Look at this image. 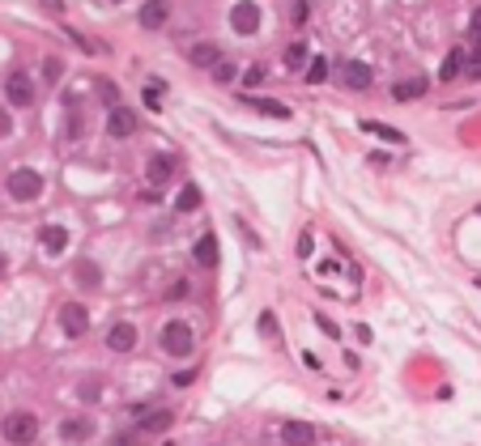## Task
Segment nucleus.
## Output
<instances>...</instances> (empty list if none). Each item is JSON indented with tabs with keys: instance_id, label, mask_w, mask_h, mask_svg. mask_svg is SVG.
<instances>
[{
	"instance_id": "nucleus-2",
	"label": "nucleus",
	"mask_w": 481,
	"mask_h": 446,
	"mask_svg": "<svg viewBox=\"0 0 481 446\" xmlns=\"http://www.w3.org/2000/svg\"><path fill=\"white\" fill-rule=\"evenodd\" d=\"M192 345H196V336H192V328H188L183 319H171V323L162 328V353H171V357H188Z\"/></svg>"
},
{
	"instance_id": "nucleus-27",
	"label": "nucleus",
	"mask_w": 481,
	"mask_h": 446,
	"mask_svg": "<svg viewBox=\"0 0 481 446\" xmlns=\"http://www.w3.org/2000/svg\"><path fill=\"white\" fill-rule=\"evenodd\" d=\"M465 72H469V81H481V51L473 47V55L465 60Z\"/></svg>"
},
{
	"instance_id": "nucleus-22",
	"label": "nucleus",
	"mask_w": 481,
	"mask_h": 446,
	"mask_svg": "<svg viewBox=\"0 0 481 446\" xmlns=\"http://www.w3.org/2000/svg\"><path fill=\"white\" fill-rule=\"evenodd\" d=\"M175 208H179V213H192V208H200V187H196V183H188V187L179 191Z\"/></svg>"
},
{
	"instance_id": "nucleus-9",
	"label": "nucleus",
	"mask_w": 481,
	"mask_h": 446,
	"mask_svg": "<svg viewBox=\"0 0 481 446\" xmlns=\"http://www.w3.org/2000/svg\"><path fill=\"white\" fill-rule=\"evenodd\" d=\"M136 123H141V119H136V111H128V106H115V111L107 115V132H111V136H132Z\"/></svg>"
},
{
	"instance_id": "nucleus-16",
	"label": "nucleus",
	"mask_w": 481,
	"mask_h": 446,
	"mask_svg": "<svg viewBox=\"0 0 481 446\" xmlns=\"http://www.w3.org/2000/svg\"><path fill=\"white\" fill-rule=\"evenodd\" d=\"M136 17H141V26H145V30H158V26L166 21V0H145Z\"/></svg>"
},
{
	"instance_id": "nucleus-15",
	"label": "nucleus",
	"mask_w": 481,
	"mask_h": 446,
	"mask_svg": "<svg viewBox=\"0 0 481 446\" xmlns=\"http://www.w3.org/2000/svg\"><path fill=\"white\" fill-rule=\"evenodd\" d=\"M426 85H431L426 77H409V81L392 85V98H396V102H414V98H422V94H426Z\"/></svg>"
},
{
	"instance_id": "nucleus-1",
	"label": "nucleus",
	"mask_w": 481,
	"mask_h": 446,
	"mask_svg": "<svg viewBox=\"0 0 481 446\" xmlns=\"http://www.w3.org/2000/svg\"><path fill=\"white\" fill-rule=\"evenodd\" d=\"M0 434H4V442H13V446L34 442L38 438V417L34 413H9L4 425H0Z\"/></svg>"
},
{
	"instance_id": "nucleus-21",
	"label": "nucleus",
	"mask_w": 481,
	"mask_h": 446,
	"mask_svg": "<svg viewBox=\"0 0 481 446\" xmlns=\"http://www.w3.org/2000/svg\"><path fill=\"white\" fill-rule=\"evenodd\" d=\"M362 132H371V136H379V140H392V145H401V140H405L396 128H388V123H375V119H362Z\"/></svg>"
},
{
	"instance_id": "nucleus-8",
	"label": "nucleus",
	"mask_w": 481,
	"mask_h": 446,
	"mask_svg": "<svg viewBox=\"0 0 481 446\" xmlns=\"http://www.w3.org/2000/svg\"><path fill=\"white\" fill-rule=\"evenodd\" d=\"M281 442L286 446H311L315 442V425H311V421H281Z\"/></svg>"
},
{
	"instance_id": "nucleus-17",
	"label": "nucleus",
	"mask_w": 481,
	"mask_h": 446,
	"mask_svg": "<svg viewBox=\"0 0 481 446\" xmlns=\"http://www.w3.org/2000/svg\"><path fill=\"white\" fill-rule=\"evenodd\" d=\"M188 60H192L196 68H213V64L222 60V51H217V43H196V47L188 51Z\"/></svg>"
},
{
	"instance_id": "nucleus-5",
	"label": "nucleus",
	"mask_w": 481,
	"mask_h": 446,
	"mask_svg": "<svg viewBox=\"0 0 481 446\" xmlns=\"http://www.w3.org/2000/svg\"><path fill=\"white\" fill-rule=\"evenodd\" d=\"M60 328L77 340V336H85V328H90V311L81 306V302H68L64 311H60Z\"/></svg>"
},
{
	"instance_id": "nucleus-20",
	"label": "nucleus",
	"mask_w": 481,
	"mask_h": 446,
	"mask_svg": "<svg viewBox=\"0 0 481 446\" xmlns=\"http://www.w3.org/2000/svg\"><path fill=\"white\" fill-rule=\"evenodd\" d=\"M460 68H465V51L456 47V51L443 60V68H439V81H456V77H460Z\"/></svg>"
},
{
	"instance_id": "nucleus-32",
	"label": "nucleus",
	"mask_w": 481,
	"mask_h": 446,
	"mask_svg": "<svg viewBox=\"0 0 481 446\" xmlns=\"http://www.w3.org/2000/svg\"><path fill=\"white\" fill-rule=\"evenodd\" d=\"M98 89H102V102H119V89H115V85H107V81H102Z\"/></svg>"
},
{
	"instance_id": "nucleus-39",
	"label": "nucleus",
	"mask_w": 481,
	"mask_h": 446,
	"mask_svg": "<svg viewBox=\"0 0 481 446\" xmlns=\"http://www.w3.org/2000/svg\"><path fill=\"white\" fill-rule=\"evenodd\" d=\"M136 442H141L136 434H119V438H115V446H136Z\"/></svg>"
},
{
	"instance_id": "nucleus-10",
	"label": "nucleus",
	"mask_w": 481,
	"mask_h": 446,
	"mask_svg": "<svg viewBox=\"0 0 481 446\" xmlns=\"http://www.w3.org/2000/svg\"><path fill=\"white\" fill-rule=\"evenodd\" d=\"M171 174H175V157H171V153H153L149 166H145V179H149L153 187H162V183H171Z\"/></svg>"
},
{
	"instance_id": "nucleus-7",
	"label": "nucleus",
	"mask_w": 481,
	"mask_h": 446,
	"mask_svg": "<svg viewBox=\"0 0 481 446\" xmlns=\"http://www.w3.org/2000/svg\"><path fill=\"white\" fill-rule=\"evenodd\" d=\"M4 94H9L13 106H30V102H34V81H30L26 72H13L9 85H4Z\"/></svg>"
},
{
	"instance_id": "nucleus-40",
	"label": "nucleus",
	"mask_w": 481,
	"mask_h": 446,
	"mask_svg": "<svg viewBox=\"0 0 481 446\" xmlns=\"http://www.w3.org/2000/svg\"><path fill=\"white\" fill-rule=\"evenodd\" d=\"M0 272H9V260H4V255H0Z\"/></svg>"
},
{
	"instance_id": "nucleus-37",
	"label": "nucleus",
	"mask_w": 481,
	"mask_h": 446,
	"mask_svg": "<svg viewBox=\"0 0 481 446\" xmlns=\"http://www.w3.org/2000/svg\"><path fill=\"white\" fill-rule=\"evenodd\" d=\"M294 21H298V26L307 21V0H298V4H294Z\"/></svg>"
},
{
	"instance_id": "nucleus-34",
	"label": "nucleus",
	"mask_w": 481,
	"mask_h": 446,
	"mask_svg": "<svg viewBox=\"0 0 481 446\" xmlns=\"http://www.w3.org/2000/svg\"><path fill=\"white\" fill-rule=\"evenodd\" d=\"M9 132H13V115L0 106V136H9Z\"/></svg>"
},
{
	"instance_id": "nucleus-4",
	"label": "nucleus",
	"mask_w": 481,
	"mask_h": 446,
	"mask_svg": "<svg viewBox=\"0 0 481 446\" xmlns=\"http://www.w3.org/2000/svg\"><path fill=\"white\" fill-rule=\"evenodd\" d=\"M230 26H234V34H256L260 30V4L256 0H239L230 9Z\"/></svg>"
},
{
	"instance_id": "nucleus-23",
	"label": "nucleus",
	"mask_w": 481,
	"mask_h": 446,
	"mask_svg": "<svg viewBox=\"0 0 481 446\" xmlns=\"http://www.w3.org/2000/svg\"><path fill=\"white\" fill-rule=\"evenodd\" d=\"M324 77H328V60H324V55H315V60L307 64V81H311V85H320Z\"/></svg>"
},
{
	"instance_id": "nucleus-25",
	"label": "nucleus",
	"mask_w": 481,
	"mask_h": 446,
	"mask_svg": "<svg viewBox=\"0 0 481 446\" xmlns=\"http://www.w3.org/2000/svg\"><path fill=\"white\" fill-rule=\"evenodd\" d=\"M286 64H290V68L307 64V43H290V47H286Z\"/></svg>"
},
{
	"instance_id": "nucleus-6",
	"label": "nucleus",
	"mask_w": 481,
	"mask_h": 446,
	"mask_svg": "<svg viewBox=\"0 0 481 446\" xmlns=\"http://www.w3.org/2000/svg\"><path fill=\"white\" fill-rule=\"evenodd\" d=\"M107 349H111V353H132V349H136V328H132L128 319L111 323V332H107Z\"/></svg>"
},
{
	"instance_id": "nucleus-30",
	"label": "nucleus",
	"mask_w": 481,
	"mask_h": 446,
	"mask_svg": "<svg viewBox=\"0 0 481 446\" xmlns=\"http://www.w3.org/2000/svg\"><path fill=\"white\" fill-rule=\"evenodd\" d=\"M260 81H264V68H260V64H256V68H247V72H243V85H260Z\"/></svg>"
},
{
	"instance_id": "nucleus-36",
	"label": "nucleus",
	"mask_w": 481,
	"mask_h": 446,
	"mask_svg": "<svg viewBox=\"0 0 481 446\" xmlns=\"http://www.w3.org/2000/svg\"><path fill=\"white\" fill-rule=\"evenodd\" d=\"M473 47L481 51V9H477V17H473Z\"/></svg>"
},
{
	"instance_id": "nucleus-31",
	"label": "nucleus",
	"mask_w": 481,
	"mask_h": 446,
	"mask_svg": "<svg viewBox=\"0 0 481 446\" xmlns=\"http://www.w3.org/2000/svg\"><path fill=\"white\" fill-rule=\"evenodd\" d=\"M277 332V323H273V311H264L260 315V336H273Z\"/></svg>"
},
{
	"instance_id": "nucleus-33",
	"label": "nucleus",
	"mask_w": 481,
	"mask_h": 446,
	"mask_svg": "<svg viewBox=\"0 0 481 446\" xmlns=\"http://www.w3.org/2000/svg\"><path fill=\"white\" fill-rule=\"evenodd\" d=\"M166 298H188V281H175V285L166 289Z\"/></svg>"
},
{
	"instance_id": "nucleus-24",
	"label": "nucleus",
	"mask_w": 481,
	"mask_h": 446,
	"mask_svg": "<svg viewBox=\"0 0 481 446\" xmlns=\"http://www.w3.org/2000/svg\"><path fill=\"white\" fill-rule=\"evenodd\" d=\"M234 77H239V68H234V64H226V60H217V64H213V81H217V85H230Z\"/></svg>"
},
{
	"instance_id": "nucleus-35",
	"label": "nucleus",
	"mask_w": 481,
	"mask_h": 446,
	"mask_svg": "<svg viewBox=\"0 0 481 446\" xmlns=\"http://www.w3.org/2000/svg\"><path fill=\"white\" fill-rule=\"evenodd\" d=\"M81 400H98V383H94V379H90V383L81 387Z\"/></svg>"
},
{
	"instance_id": "nucleus-13",
	"label": "nucleus",
	"mask_w": 481,
	"mask_h": 446,
	"mask_svg": "<svg viewBox=\"0 0 481 446\" xmlns=\"http://www.w3.org/2000/svg\"><path fill=\"white\" fill-rule=\"evenodd\" d=\"M341 85H350V89H367V85H371V68H367L362 60H345V68H341Z\"/></svg>"
},
{
	"instance_id": "nucleus-12",
	"label": "nucleus",
	"mask_w": 481,
	"mask_h": 446,
	"mask_svg": "<svg viewBox=\"0 0 481 446\" xmlns=\"http://www.w3.org/2000/svg\"><path fill=\"white\" fill-rule=\"evenodd\" d=\"M38 242H43L47 255H64V251H68V230H64V225H43V230H38Z\"/></svg>"
},
{
	"instance_id": "nucleus-11",
	"label": "nucleus",
	"mask_w": 481,
	"mask_h": 446,
	"mask_svg": "<svg viewBox=\"0 0 481 446\" xmlns=\"http://www.w3.org/2000/svg\"><path fill=\"white\" fill-rule=\"evenodd\" d=\"M171 421H175V413H171V408H149V413H136L141 434H162V430H171Z\"/></svg>"
},
{
	"instance_id": "nucleus-26",
	"label": "nucleus",
	"mask_w": 481,
	"mask_h": 446,
	"mask_svg": "<svg viewBox=\"0 0 481 446\" xmlns=\"http://www.w3.org/2000/svg\"><path fill=\"white\" fill-rule=\"evenodd\" d=\"M77 277H81V285H90V289L98 285V268H94L90 260H81V264H77Z\"/></svg>"
},
{
	"instance_id": "nucleus-41",
	"label": "nucleus",
	"mask_w": 481,
	"mask_h": 446,
	"mask_svg": "<svg viewBox=\"0 0 481 446\" xmlns=\"http://www.w3.org/2000/svg\"><path fill=\"white\" fill-rule=\"evenodd\" d=\"M477 213H481V208H477Z\"/></svg>"
},
{
	"instance_id": "nucleus-28",
	"label": "nucleus",
	"mask_w": 481,
	"mask_h": 446,
	"mask_svg": "<svg viewBox=\"0 0 481 446\" xmlns=\"http://www.w3.org/2000/svg\"><path fill=\"white\" fill-rule=\"evenodd\" d=\"M311 251H315V238H311V230H303V234H298V255L311 260Z\"/></svg>"
},
{
	"instance_id": "nucleus-14",
	"label": "nucleus",
	"mask_w": 481,
	"mask_h": 446,
	"mask_svg": "<svg viewBox=\"0 0 481 446\" xmlns=\"http://www.w3.org/2000/svg\"><path fill=\"white\" fill-rule=\"evenodd\" d=\"M60 438H64V442H90V438H94V421H85V417H68V421L60 425Z\"/></svg>"
},
{
	"instance_id": "nucleus-18",
	"label": "nucleus",
	"mask_w": 481,
	"mask_h": 446,
	"mask_svg": "<svg viewBox=\"0 0 481 446\" xmlns=\"http://www.w3.org/2000/svg\"><path fill=\"white\" fill-rule=\"evenodd\" d=\"M243 102H247V106H256V111H260V115H269V119H290V106H286V102L256 98V94H252V98H243Z\"/></svg>"
},
{
	"instance_id": "nucleus-38",
	"label": "nucleus",
	"mask_w": 481,
	"mask_h": 446,
	"mask_svg": "<svg viewBox=\"0 0 481 446\" xmlns=\"http://www.w3.org/2000/svg\"><path fill=\"white\" fill-rule=\"evenodd\" d=\"M38 4H43L47 13H64V0H38Z\"/></svg>"
},
{
	"instance_id": "nucleus-29",
	"label": "nucleus",
	"mask_w": 481,
	"mask_h": 446,
	"mask_svg": "<svg viewBox=\"0 0 481 446\" xmlns=\"http://www.w3.org/2000/svg\"><path fill=\"white\" fill-rule=\"evenodd\" d=\"M43 77L47 81H60V60H43Z\"/></svg>"
},
{
	"instance_id": "nucleus-3",
	"label": "nucleus",
	"mask_w": 481,
	"mask_h": 446,
	"mask_svg": "<svg viewBox=\"0 0 481 446\" xmlns=\"http://www.w3.org/2000/svg\"><path fill=\"white\" fill-rule=\"evenodd\" d=\"M38 191H43V174H38V170L17 166V170L9 174V196H13V200H38Z\"/></svg>"
},
{
	"instance_id": "nucleus-19",
	"label": "nucleus",
	"mask_w": 481,
	"mask_h": 446,
	"mask_svg": "<svg viewBox=\"0 0 481 446\" xmlns=\"http://www.w3.org/2000/svg\"><path fill=\"white\" fill-rule=\"evenodd\" d=\"M196 264H205V268L217 264V238H213V234H200V238H196Z\"/></svg>"
}]
</instances>
